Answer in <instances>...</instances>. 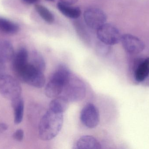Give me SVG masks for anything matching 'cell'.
<instances>
[{
    "instance_id": "cell-11",
    "label": "cell",
    "mask_w": 149,
    "mask_h": 149,
    "mask_svg": "<svg viewBox=\"0 0 149 149\" xmlns=\"http://www.w3.org/2000/svg\"><path fill=\"white\" fill-rule=\"evenodd\" d=\"M74 149H100L101 145L99 141L91 136H81L76 142Z\"/></svg>"
},
{
    "instance_id": "cell-21",
    "label": "cell",
    "mask_w": 149,
    "mask_h": 149,
    "mask_svg": "<svg viewBox=\"0 0 149 149\" xmlns=\"http://www.w3.org/2000/svg\"><path fill=\"white\" fill-rule=\"evenodd\" d=\"M110 46L100 41L96 44V52L101 56H106L110 51Z\"/></svg>"
},
{
    "instance_id": "cell-1",
    "label": "cell",
    "mask_w": 149,
    "mask_h": 149,
    "mask_svg": "<svg viewBox=\"0 0 149 149\" xmlns=\"http://www.w3.org/2000/svg\"><path fill=\"white\" fill-rule=\"evenodd\" d=\"M63 120V113L49 108L38 124V135L41 140L49 141L55 138L62 129Z\"/></svg>"
},
{
    "instance_id": "cell-3",
    "label": "cell",
    "mask_w": 149,
    "mask_h": 149,
    "mask_svg": "<svg viewBox=\"0 0 149 149\" xmlns=\"http://www.w3.org/2000/svg\"><path fill=\"white\" fill-rule=\"evenodd\" d=\"M16 76L21 81L36 88H42L45 85V78L43 72L29 62Z\"/></svg>"
},
{
    "instance_id": "cell-12",
    "label": "cell",
    "mask_w": 149,
    "mask_h": 149,
    "mask_svg": "<svg viewBox=\"0 0 149 149\" xmlns=\"http://www.w3.org/2000/svg\"><path fill=\"white\" fill-rule=\"evenodd\" d=\"M15 53L14 47L10 42L0 40V62L5 64L11 61Z\"/></svg>"
},
{
    "instance_id": "cell-14",
    "label": "cell",
    "mask_w": 149,
    "mask_h": 149,
    "mask_svg": "<svg viewBox=\"0 0 149 149\" xmlns=\"http://www.w3.org/2000/svg\"><path fill=\"white\" fill-rule=\"evenodd\" d=\"M11 106L14 112V122L15 124H20L23 118L24 101L21 97L11 101Z\"/></svg>"
},
{
    "instance_id": "cell-23",
    "label": "cell",
    "mask_w": 149,
    "mask_h": 149,
    "mask_svg": "<svg viewBox=\"0 0 149 149\" xmlns=\"http://www.w3.org/2000/svg\"><path fill=\"white\" fill-rule=\"evenodd\" d=\"M60 2L65 4H68V5H72L76 3L78 0H59Z\"/></svg>"
},
{
    "instance_id": "cell-8",
    "label": "cell",
    "mask_w": 149,
    "mask_h": 149,
    "mask_svg": "<svg viewBox=\"0 0 149 149\" xmlns=\"http://www.w3.org/2000/svg\"><path fill=\"white\" fill-rule=\"evenodd\" d=\"M120 41L124 50L129 54H139L145 49L143 42L137 37L131 34L123 35Z\"/></svg>"
},
{
    "instance_id": "cell-16",
    "label": "cell",
    "mask_w": 149,
    "mask_h": 149,
    "mask_svg": "<svg viewBox=\"0 0 149 149\" xmlns=\"http://www.w3.org/2000/svg\"><path fill=\"white\" fill-rule=\"evenodd\" d=\"M64 86L61 84L50 79L45 87V95L49 98H55L61 95Z\"/></svg>"
},
{
    "instance_id": "cell-26",
    "label": "cell",
    "mask_w": 149,
    "mask_h": 149,
    "mask_svg": "<svg viewBox=\"0 0 149 149\" xmlns=\"http://www.w3.org/2000/svg\"><path fill=\"white\" fill-rule=\"evenodd\" d=\"M22 1L25 3L29 4H36L38 1V0H22Z\"/></svg>"
},
{
    "instance_id": "cell-27",
    "label": "cell",
    "mask_w": 149,
    "mask_h": 149,
    "mask_svg": "<svg viewBox=\"0 0 149 149\" xmlns=\"http://www.w3.org/2000/svg\"><path fill=\"white\" fill-rule=\"evenodd\" d=\"M46 1H49L53 2L55 1V0H46Z\"/></svg>"
},
{
    "instance_id": "cell-9",
    "label": "cell",
    "mask_w": 149,
    "mask_h": 149,
    "mask_svg": "<svg viewBox=\"0 0 149 149\" xmlns=\"http://www.w3.org/2000/svg\"><path fill=\"white\" fill-rule=\"evenodd\" d=\"M134 77L138 83L146 81L149 77V57L141 59L135 65Z\"/></svg>"
},
{
    "instance_id": "cell-18",
    "label": "cell",
    "mask_w": 149,
    "mask_h": 149,
    "mask_svg": "<svg viewBox=\"0 0 149 149\" xmlns=\"http://www.w3.org/2000/svg\"><path fill=\"white\" fill-rule=\"evenodd\" d=\"M35 68L43 73L46 69V64L42 55L36 50H33L31 55L29 62Z\"/></svg>"
},
{
    "instance_id": "cell-10",
    "label": "cell",
    "mask_w": 149,
    "mask_h": 149,
    "mask_svg": "<svg viewBox=\"0 0 149 149\" xmlns=\"http://www.w3.org/2000/svg\"><path fill=\"white\" fill-rule=\"evenodd\" d=\"M29 53L24 47L20 48L15 52L12 60V66L15 75H16L29 63Z\"/></svg>"
},
{
    "instance_id": "cell-7",
    "label": "cell",
    "mask_w": 149,
    "mask_h": 149,
    "mask_svg": "<svg viewBox=\"0 0 149 149\" xmlns=\"http://www.w3.org/2000/svg\"><path fill=\"white\" fill-rule=\"evenodd\" d=\"M80 120L86 127H96L100 122V114L97 108L92 103H87L81 112Z\"/></svg>"
},
{
    "instance_id": "cell-5",
    "label": "cell",
    "mask_w": 149,
    "mask_h": 149,
    "mask_svg": "<svg viewBox=\"0 0 149 149\" xmlns=\"http://www.w3.org/2000/svg\"><path fill=\"white\" fill-rule=\"evenodd\" d=\"M97 35L100 41L109 45L118 44L121 41L122 36L116 27L106 23L97 30Z\"/></svg>"
},
{
    "instance_id": "cell-6",
    "label": "cell",
    "mask_w": 149,
    "mask_h": 149,
    "mask_svg": "<svg viewBox=\"0 0 149 149\" xmlns=\"http://www.w3.org/2000/svg\"><path fill=\"white\" fill-rule=\"evenodd\" d=\"M85 23L88 27L97 30L106 23L107 16L106 13L101 9L95 7L88 8L84 13Z\"/></svg>"
},
{
    "instance_id": "cell-22",
    "label": "cell",
    "mask_w": 149,
    "mask_h": 149,
    "mask_svg": "<svg viewBox=\"0 0 149 149\" xmlns=\"http://www.w3.org/2000/svg\"><path fill=\"white\" fill-rule=\"evenodd\" d=\"M24 136L23 130L22 129H17L13 134V138L17 141L21 142L22 141Z\"/></svg>"
},
{
    "instance_id": "cell-13",
    "label": "cell",
    "mask_w": 149,
    "mask_h": 149,
    "mask_svg": "<svg viewBox=\"0 0 149 149\" xmlns=\"http://www.w3.org/2000/svg\"><path fill=\"white\" fill-rule=\"evenodd\" d=\"M57 7L64 15L68 18L77 19L81 15L80 9L78 7H73L60 2L57 4Z\"/></svg>"
},
{
    "instance_id": "cell-4",
    "label": "cell",
    "mask_w": 149,
    "mask_h": 149,
    "mask_svg": "<svg viewBox=\"0 0 149 149\" xmlns=\"http://www.w3.org/2000/svg\"><path fill=\"white\" fill-rule=\"evenodd\" d=\"M22 92L21 85L16 79L8 74L0 76V94L3 97L12 101L21 97Z\"/></svg>"
},
{
    "instance_id": "cell-15",
    "label": "cell",
    "mask_w": 149,
    "mask_h": 149,
    "mask_svg": "<svg viewBox=\"0 0 149 149\" xmlns=\"http://www.w3.org/2000/svg\"><path fill=\"white\" fill-rule=\"evenodd\" d=\"M75 20L73 24L77 35L83 43L87 45H90L91 43V36L87 29L86 27L81 20Z\"/></svg>"
},
{
    "instance_id": "cell-25",
    "label": "cell",
    "mask_w": 149,
    "mask_h": 149,
    "mask_svg": "<svg viewBox=\"0 0 149 149\" xmlns=\"http://www.w3.org/2000/svg\"><path fill=\"white\" fill-rule=\"evenodd\" d=\"M5 64L0 62V76L4 74L3 72L5 71Z\"/></svg>"
},
{
    "instance_id": "cell-20",
    "label": "cell",
    "mask_w": 149,
    "mask_h": 149,
    "mask_svg": "<svg viewBox=\"0 0 149 149\" xmlns=\"http://www.w3.org/2000/svg\"><path fill=\"white\" fill-rule=\"evenodd\" d=\"M35 9L38 15L46 22L51 24L54 22V16L47 8L41 4H36Z\"/></svg>"
},
{
    "instance_id": "cell-24",
    "label": "cell",
    "mask_w": 149,
    "mask_h": 149,
    "mask_svg": "<svg viewBox=\"0 0 149 149\" xmlns=\"http://www.w3.org/2000/svg\"><path fill=\"white\" fill-rule=\"evenodd\" d=\"M8 129V126L4 123H0V133L5 132Z\"/></svg>"
},
{
    "instance_id": "cell-2",
    "label": "cell",
    "mask_w": 149,
    "mask_h": 149,
    "mask_svg": "<svg viewBox=\"0 0 149 149\" xmlns=\"http://www.w3.org/2000/svg\"><path fill=\"white\" fill-rule=\"evenodd\" d=\"M86 93V89L84 82L72 74L60 95L64 97L69 102H77L85 98Z\"/></svg>"
},
{
    "instance_id": "cell-17",
    "label": "cell",
    "mask_w": 149,
    "mask_h": 149,
    "mask_svg": "<svg viewBox=\"0 0 149 149\" xmlns=\"http://www.w3.org/2000/svg\"><path fill=\"white\" fill-rule=\"evenodd\" d=\"M19 31L17 24L8 19L0 17V31L9 35L17 34Z\"/></svg>"
},
{
    "instance_id": "cell-19",
    "label": "cell",
    "mask_w": 149,
    "mask_h": 149,
    "mask_svg": "<svg viewBox=\"0 0 149 149\" xmlns=\"http://www.w3.org/2000/svg\"><path fill=\"white\" fill-rule=\"evenodd\" d=\"M70 102L63 96L61 95L54 98L51 101L49 108L55 111L63 113L67 110Z\"/></svg>"
}]
</instances>
